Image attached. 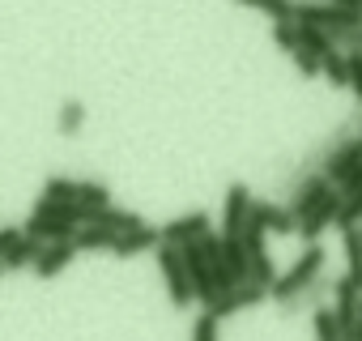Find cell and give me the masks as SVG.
Here are the masks:
<instances>
[{"label": "cell", "mask_w": 362, "mask_h": 341, "mask_svg": "<svg viewBox=\"0 0 362 341\" xmlns=\"http://www.w3.org/2000/svg\"><path fill=\"white\" fill-rule=\"evenodd\" d=\"M324 265H328V252L320 248V243H307V252L286 269V273H277L273 277V286H269V294H273V303L281 307V311H294V303H298V294L324 273Z\"/></svg>", "instance_id": "1"}, {"label": "cell", "mask_w": 362, "mask_h": 341, "mask_svg": "<svg viewBox=\"0 0 362 341\" xmlns=\"http://www.w3.org/2000/svg\"><path fill=\"white\" fill-rule=\"evenodd\" d=\"M77 226H81V222H77V214H73V201L60 205V201H47V197H43L22 231H26L30 239H73Z\"/></svg>", "instance_id": "2"}, {"label": "cell", "mask_w": 362, "mask_h": 341, "mask_svg": "<svg viewBox=\"0 0 362 341\" xmlns=\"http://www.w3.org/2000/svg\"><path fill=\"white\" fill-rule=\"evenodd\" d=\"M294 22H303V26H320V30H328V35L337 39L341 30L362 26V13H349V9L332 5V0H294Z\"/></svg>", "instance_id": "3"}, {"label": "cell", "mask_w": 362, "mask_h": 341, "mask_svg": "<svg viewBox=\"0 0 362 341\" xmlns=\"http://www.w3.org/2000/svg\"><path fill=\"white\" fill-rule=\"evenodd\" d=\"M153 252H158V273H162V282H166V294H170V303H175V307H188V303H197V299H192V277H188L184 252H179L175 243H158Z\"/></svg>", "instance_id": "4"}, {"label": "cell", "mask_w": 362, "mask_h": 341, "mask_svg": "<svg viewBox=\"0 0 362 341\" xmlns=\"http://www.w3.org/2000/svg\"><path fill=\"white\" fill-rule=\"evenodd\" d=\"M354 166H362V141H358V137H349V132H341V137H337V145H328V149L320 154V162H315V170H320V175H324L332 188L349 175Z\"/></svg>", "instance_id": "5"}, {"label": "cell", "mask_w": 362, "mask_h": 341, "mask_svg": "<svg viewBox=\"0 0 362 341\" xmlns=\"http://www.w3.org/2000/svg\"><path fill=\"white\" fill-rule=\"evenodd\" d=\"M264 294H269V286H260V282H252V277H247V282H235L226 294H218L205 311H209V316H218V320H226V316H235V311H243V307H256Z\"/></svg>", "instance_id": "6"}, {"label": "cell", "mask_w": 362, "mask_h": 341, "mask_svg": "<svg viewBox=\"0 0 362 341\" xmlns=\"http://www.w3.org/2000/svg\"><path fill=\"white\" fill-rule=\"evenodd\" d=\"M73 256H77L73 239H39L30 269H35L39 277H56V273H64V269L73 265Z\"/></svg>", "instance_id": "7"}, {"label": "cell", "mask_w": 362, "mask_h": 341, "mask_svg": "<svg viewBox=\"0 0 362 341\" xmlns=\"http://www.w3.org/2000/svg\"><path fill=\"white\" fill-rule=\"evenodd\" d=\"M214 226H209V214L205 209H192V214H179V218H170L158 235H162V243H175V248H184V243H197V239H205Z\"/></svg>", "instance_id": "8"}, {"label": "cell", "mask_w": 362, "mask_h": 341, "mask_svg": "<svg viewBox=\"0 0 362 341\" xmlns=\"http://www.w3.org/2000/svg\"><path fill=\"white\" fill-rule=\"evenodd\" d=\"M252 192H247V184H230L226 188V201H222V235H239L243 231V222H247V214H252Z\"/></svg>", "instance_id": "9"}, {"label": "cell", "mask_w": 362, "mask_h": 341, "mask_svg": "<svg viewBox=\"0 0 362 341\" xmlns=\"http://www.w3.org/2000/svg\"><path fill=\"white\" fill-rule=\"evenodd\" d=\"M252 222H260L264 231L273 235H294L298 231V218L290 214V205H277V201H252Z\"/></svg>", "instance_id": "10"}, {"label": "cell", "mask_w": 362, "mask_h": 341, "mask_svg": "<svg viewBox=\"0 0 362 341\" xmlns=\"http://www.w3.org/2000/svg\"><path fill=\"white\" fill-rule=\"evenodd\" d=\"M158 243H162L158 226L141 222V226H132V231H119V235H115V243H111V252H115V256H124V260H132V256H141V252H153Z\"/></svg>", "instance_id": "11"}, {"label": "cell", "mask_w": 362, "mask_h": 341, "mask_svg": "<svg viewBox=\"0 0 362 341\" xmlns=\"http://www.w3.org/2000/svg\"><path fill=\"white\" fill-rule=\"evenodd\" d=\"M341 252H345V277L362 290V222L341 231Z\"/></svg>", "instance_id": "12"}, {"label": "cell", "mask_w": 362, "mask_h": 341, "mask_svg": "<svg viewBox=\"0 0 362 341\" xmlns=\"http://www.w3.org/2000/svg\"><path fill=\"white\" fill-rule=\"evenodd\" d=\"M111 243H115V231H107L98 222H81L73 231V248L77 252H111Z\"/></svg>", "instance_id": "13"}, {"label": "cell", "mask_w": 362, "mask_h": 341, "mask_svg": "<svg viewBox=\"0 0 362 341\" xmlns=\"http://www.w3.org/2000/svg\"><path fill=\"white\" fill-rule=\"evenodd\" d=\"M35 248H39V239H30L26 231H18V235L5 243V252H0V265H5V269H26V265L35 260Z\"/></svg>", "instance_id": "14"}, {"label": "cell", "mask_w": 362, "mask_h": 341, "mask_svg": "<svg viewBox=\"0 0 362 341\" xmlns=\"http://www.w3.org/2000/svg\"><path fill=\"white\" fill-rule=\"evenodd\" d=\"M81 128H86V103L64 98L60 111H56V132H60V137H77Z\"/></svg>", "instance_id": "15"}, {"label": "cell", "mask_w": 362, "mask_h": 341, "mask_svg": "<svg viewBox=\"0 0 362 341\" xmlns=\"http://www.w3.org/2000/svg\"><path fill=\"white\" fill-rule=\"evenodd\" d=\"M320 77H328V86H337V90L349 86V60H345L341 47H332V52L320 60Z\"/></svg>", "instance_id": "16"}, {"label": "cell", "mask_w": 362, "mask_h": 341, "mask_svg": "<svg viewBox=\"0 0 362 341\" xmlns=\"http://www.w3.org/2000/svg\"><path fill=\"white\" fill-rule=\"evenodd\" d=\"M235 5L256 9V13H264L269 22H290V18H294V0H235Z\"/></svg>", "instance_id": "17"}, {"label": "cell", "mask_w": 362, "mask_h": 341, "mask_svg": "<svg viewBox=\"0 0 362 341\" xmlns=\"http://www.w3.org/2000/svg\"><path fill=\"white\" fill-rule=\"evenodd\" d=\"M298 47H307V52H315V56L324 60L337 43H332V35H328V30H320V26H303V22H298Z\"/></svg>", "instance_id": "18"}, {"label": "cell", "mask_w": 362, "mask_h": 341, "mask_svg": "<svg viewBox=\"0 0 362 341\" xmlns=\"http://www.w3.org/2000/svg\"><path fill=\"white\" fill-rule=\"evenodd\" d=\"M311 328H315V341H341V324H337L332 307H315L311 311Z\"/></svg>", "instance_id": "19"}, {"label": "cell", "mask_w": 362, "mask_h": 341, "mask_svg": "<svg viewBox=\"0 0 362 341\" xmlns=\"http://www.w3.org/2000/svg\"><path fill=\"white\" fill-rule=\"evenodd\" d=\"M43 197H47V201H60V205H69V201H77V180H69V175H47V184H43Z\"/></svg>", "instance_id": "20"}, {"label": "cell", "mask_w": 362, "mask_h": 341, "mask_svg": "<svg viewBox=\"0 0 362 341\" xmlns=\"http://www.w3.org/2000/svg\"><path fill=\"white\" fill-rule=\"evenodd\" d=\"M77 205H111V188L98 180H77Z\"/></svg>", "instance_id": "21"}, {"label": "cell", "mask_w": 362, "mask_h": 341, "mask_svg": "<svg viewBox=\"0 0 362 341\" xmlns=\"http://www.w3.org/2000/svg\"><path fill=\"white\" fill-rule=\"evenodd\" d=\"M252 265H247V277L252 282H260V286H273V277H277V269H273V256H269V248L264 252H256V256H247Z\"/></svg>", "instance_id": "22"}, {"label": "cell", "mask_w": 362, "mask_h": 341, "mask_svg": "<svg viewBox=\"0 0 362 341\" xmlns=\"http://www.w3.org/2000/svg\"><path fill=\"white\" fill-rule=\"evenodd\" d=\"M273 43L290 56V52L298 47V22H294V18H290V22H273Z\"/></svg>", "instance_id": "23"}, {"label": "cell", "mask_w": 362, "mask_h": 341, "mask_svg": "<svg viewBox=\"0 0 362 341\" xmlns=\"http://www.w3.org/2000/svg\"><path fill=\"white\" fill-rule=\"evenodd\" d=\"M290 60H294V69H298L303 77H320V56H315V52L294 47V52H290Z\"/></svg>", "instance_id": "24"}, {"label": "cell", "mask_w": 362, "mask_h": 341, "mask_svg": "<svg viewBox=\"0 0 362 341\" xmlns=\"http://www.w3.org/2000/svg\"><path fill=\"white\" fill-rule=\"evenodd\" d=\"M345 60H349V86L345 90L362 103V52H345Z\"/></svg>", "instance_id": "25"}, {"label": "cell", "mask_w": 362, "mask_h": 341, "mask_svg": "<svg viewBox=\"0 0 362 341\" xmlns=\"http://www.w3.org/2000/svg\"><path fill=\"white\" fill-rule=\"evenodd\" d=\"M192 341H218V316L201 311L197 324H192Z\"/></svg>", "instance_id": "26"}, {"label": "cell", "mask_w": 362, "mask_h": 341, "mask_svg": "<svg viewBox=\"0 0 362 341\" xmlns=\"http://www.w3.org/2000/svg\"><path fill=\"white\" fill-rule=\"evenodd\" d=\"M332 5H341V9H349V13H362V0H332Z\"/></svg>", "instance_id": "27"}, {"label": "cell", "mask_w": 362, "mask_h": 341, "mask_svg": "<svg viewBox=\"0 0 362 341\" xmlns=\"http://www.w3.org/2000/svg\"><path fill=\"white\" fill-rule=\"evenodd\" d=\"M358 141H362V124H358Z\"/></svg>", "instance_id": "28"}, {"label": "cell", "mask_w": 362, "mask_h": 341, "mask_svg": "<svg viewBox=\"0 0 362 341\" xmlns=\"http://www.w3.org/2000/svg\"><path fill=\"white\" fill-rule=\"evenodd\" d=\"M0 273H5V265H0Z\"/></svg>", "instance_id": "29"}]
</instances>
